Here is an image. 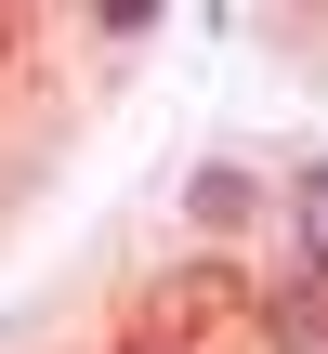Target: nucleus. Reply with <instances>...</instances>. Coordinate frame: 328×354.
Returning <instances> with one entry per match:
<instances>
[{
	"label": "nucleus",
	"mask_w": 328,
	"mask_h": 354,
	"mask_svg": "<svg viewBox=\"0 0 328 354\" xmlns=\"http://www.w3.org/2000/svg\"><path fill=\"white\" fill-rule=\"evenodd\" d=\"M263 210H276V184H263L250 158H197V171H184V223H197V236H250Z\"/></svg>",
	"instance_id": "nucleus-1"
},
{
	"label": "nucleus",
	"mask_w": 328,
	"mask_h": 354,
	"mask_svg": "<svg viewBox=\"0 0 328 354\" xmlns=\"http://www.w3.org/2000/svg\"><path fill=\"white\" fill-rule=\"evenodd\" d=\"M276 236H289V289H328V171L276 184Z\"/></svg>",
	"instance_id": "nucleus-2"
}]
</instances>
